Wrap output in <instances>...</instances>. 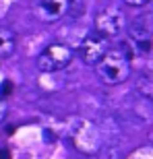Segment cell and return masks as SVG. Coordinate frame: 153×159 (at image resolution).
Masks as SVG:
<instances>
[{
	"mask_svg": "<svg viewBox=\"0 0 153 159\" xmlns=\"http://www.w3.org/2000/svg\"><path fill=\"white\" fill-rule=\"evenodd\" d=\"M130 58H132V54H130L126 43H120L118 48H110L106 56L95 64V72H97L100 81L110 85V87L124 83L130 77V70H132Z\"/></svg>",
	"mask_w": 153,
	"mask_h": 159,
	"instance_id": "obj_1",
	"label": "cell"
},
{
	"mask_svg": "<svg viewBox=\"0 0 153 159\" xmlns=\"http://www.w3.org/2000/svg\"><path fill=\"white\" fill-rule=\"evenodd\" d=\"M128 35L135 43L151 41L153 37V12H143L128 23Z\"/></svg>",
	"mask_w": 153,
	"mask_h": 159,
	"instance_id": "obj_6",
	"label": "cell"
},
{
	"mask_svg": "<svg viewBox=\"0 0 153 159\" xmlns=\"http://www.w3.org/2000/svg\"><path fill=\"white\" fill-rule=\"evenodd\" d=\"M2 87H4V91H2V93H4V95H8V93H11L12 83H11V81H4V85H2Z\"/></svg>",
	"mask_w": 153,
	"mask_h": 159,
	"instance_id": "obj_12",
	"label": "cell"
},
{
	"mask_svg": "<svg viewBox=\"0 0 153 159\" xmlns=\"http://www.w3.org/2000/svg\"><path fill=\"white\" fill-rule=\"evenodd\" d=\"M126 25V15L120 6H106L95 15V33L104 37H116Z\"/></svg>",
	"mask_w": 153,
	"mask_h": 159,
	"instance_id": "obj_3",
	"label": "cell"
},
{
	"mask_svg": "<svg viewBox=\"0 0 153 159\" xmlns=\"http://www.w3.org/2000/svg\"><path fill=\"white\" fill-rule=\"evenodd\" d=\"M4 116H6V106H4V101L0 99V122L4 120Z\"/></svg>",
	"mask_w": 153,
	"mask_h": 159,
	"instance_id": "obj_11",
	"label": "cell"
},
{
	"mask_svg": "<svg viewBox=\"0 0 153 159\" xmlns=\"http://www.w3.org/2000/svg\"><path fill=\"white\" fill-rule=\"evenodd\" d=\"M68 11V0H39L35 6V17L41 23H54Z\"/></svg>",
	"mask_w": 153,
	"mask_h": 159,
	"instance_id": "obj_5",
	"label": "cell"
},
{
	"mask_svg": "<svg viewBox=\"0 0 153 159\" xmlns=\"http://www.w3.org/2000/svg\"><path fill=\"white\" fill-rule=\"evenodd\" d=\"M85 11V6H83L81 0H68V15H72V17H79L81 12Z\"/></svg>",
	"mask_w": 153,
	"mask_h": 159,
	"instance_id": "obj_9",
	"label": "cell"
},
{
	"mask_svg": "<svg viewBox=\"0 0 153 159\" xmlns=\"http://www.w3.org/2000/svg\"><path fill=\"white\" fill-rule=\"evenodd\" d=\"M135 87L143 97H147V99L153 101V70L141 72V75L137 77V81H135Z\"/></svg>",
	"mask_w": 153,
	"mask_h": 159,
	"instance_id": "obj_8",
	"label": "cell"
},
{
	"mask_svg": "<svg viewBox=\"0 0 153 159\" xmlns=\"http://www.w3.org/2000/svg\"><path fill=\"white\" fill-rule=\"evenodd\" d=\"M15 50H17V33L11 27L0 25V58L12 56Z\"/></svg>",
	"mask_w": 153,
	"mask_h": 159,
	"instance_id": "obj_7",
	"label": "cell"
},
{
	"mask_svg": "<svg viewBox=\"0 0 153 159\" xmlns=\"http://www.w3.org/2000/svg\"><path fill=\"white\" fill-rule=\"evenodd\" d=\"M0 159H11V155H8L6 149H0Z\"/></svg>",
	"mask_w": 153,
	"mask_h": 159,
	"instance_id": "obj_13",
	"label": "cell"
},
{
	"mask_svg": "<svg viewBox=\"0 0 153 159\" xmlns=\"http://www.w3.org/2000/svg\"><path fill=\"white\" fill-rule=\"evenodd\" d=\"M75 52L68 43H50L44 52L37 56V68L41 72H56L62 70L72 62Z\"/></svg>",
	"mask_w": 153,
	"mask_h": 159,
	"instance_id": "obj_2",
	"label": "cell"
},
{
	"mask_svg": "<svg viewBox=\"0 0 153 159\" xmlns=\"http://www.w3.org/2000/svg\"><path fill=\"white\" fill-rule=\"evenodd\" d=\"M126 6H135V8H143V6H147L151 0H122Z\"/></svg>",
	"mask_w": 153,
	"mask_h": 159,
	"instance_id": "obj_10",
	"label": "cell"
},
{
	"mask_svg": "<svg viewBox=\"0 0 153 159\" xmlns=\"http://www.w3.org/2000/svg\"><path fill=\"white\" fill-rule=\"evenodd\" d=\"M108 50H110V39L100 35V33H91V35H87L81 41L76 54H79V58H81L85 64L95 66L104 56H106Z\"/></svg>",
	"mask_w": 153,
	"mask_h": 159,
	"instance_id": "obj_4",
	"label": "cell"
}]
</instances>
